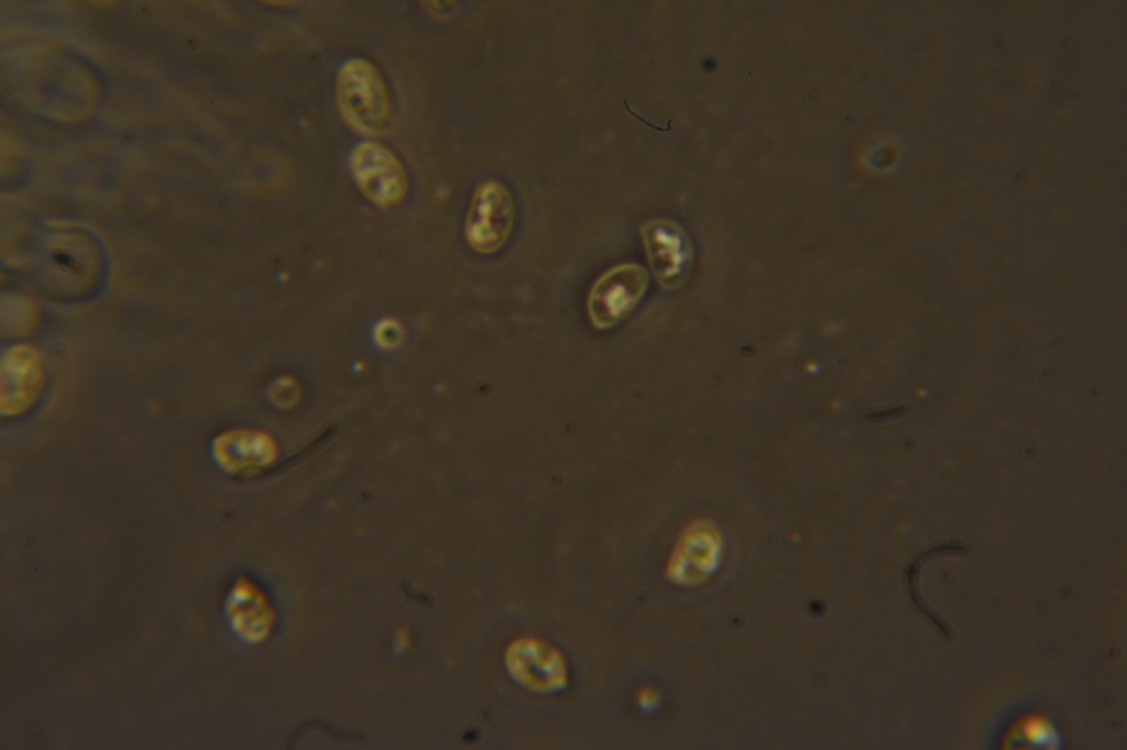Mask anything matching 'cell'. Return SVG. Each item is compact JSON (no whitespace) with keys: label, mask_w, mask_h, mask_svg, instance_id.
<instances>
[{"label":"cell","mask_w":1127,"mask_h":750,"mask_svg":"<svg viewBox=\"0 0 1127 750\" xmlns=\"http://www.w3.org/2000/svg\"><path fill=\"white\" fill-rule=\"evenodd\" d=\"M1022 735L1031 746L1039 749L1055 750L1062 745L1057 729L1046 720H1028L1022 727Z\"/></svg>","instance_id":"ba28073f"},{"label":"cell","mask_w":1127,"mask_h":750,"mask_svg":"<svg viewBox=\"0 0 1127 750\" xmlns=\"http://www.w3.org/2000/svg\"><path fill=\"white\" fill-rule=\"evenodd\" d=\"M336 99L342 119L361 134L378 135L390 122L387 86L376 67L364 58H350L340 66Z\"/></svg>","instance_id":"6da1fadb"},{"label":"cell","mask_w":1127,"mask_h":750,"mask_svg":"<svg viewBox=\"0 0 1127 750\" xmlns=\"http://www.w3.org/2000/svg\"><path fill=\"white\" fill-rule=\"evenodd\" d=\"M505 666L515 682L537 694L560 692L569 682L564 654L536 638L514 640L506 649Z\"/></svg>","instance_id":"3957f363"},{"label":"cell","mask_w":1127,"mask_h":750,"mask_svg":"<svg viewBox=\"0 0 1127 750\" xmlns=\"http://www.w3.org/2000/svg\"><path fill=\"white\" fill-rule=\"evenodd\" d=\"M646 252L657 280L665 287L680 285L689 271V253L679 231L668 222L653 221L643 230Z\"/></svg>","instance_id":"8992f818"},{"label":"cell","mask_w":1127,"mask_h":750,"mask_svg":"<svg viewBox=\"0 0 1127 750\" xmlns=\"http://www.w3.org/2000/svg\"><path fill=\"white\" fill-rule=\"evenodd\" d=\"M349 168L359 189L374 205L392 208L406 197V169L386 146L373 141L358 143L350 152Z\"/></svg>","instance_id":"7a4b0ae2"},{"label":"cell","mask_w":1127,"mask_h":750,"mask_svg":"<svg viewBox=\"0 0 1127 750\" xmlns=\"http://www.w3.org/2000/svg\"><path fill=\"white\" fill-rule=\"evenodd\" d=\"M659 699L660 696L658 691L652 686L643 687L637 694V704L645 712H650L656 708L659 704Z\"/></svg>","instance_id":"9c48e42d"},{"label":"cell","mask_w":1127,"mask_h":750,"mask_svg":"<svg viewBox=\"0 0 1127 750\" xmlns=\"http://www.w3.org/2000/svg\"><path fill=\"white\" fill-rule=\"evenodd\" d=\"M2 409L17 413L34 400L41 382L36 352L30 346H14L3 355L1 367Z\"/></svg>","instance_id":"52a82bcc"},{"label":"cell","mask_w":1127,"mask_h":750,"mask_svg":"<svg viewBox=\"0 0 1127 750\" xmlns=\"http://www.w3.org/2000/svg\"><path fill=\"white\" fill-rule=\"evenodd\" d=\"M515 222V205L508 189L486 181L475 191L466 223L469 244L479 253L499 251L508 240Z\"/></svg>","instance_id":"277c9868"},{"label":"cell","mask_w":1127,"mask_h":750,"mask_svg":"<svg viewBox=\"0 0 1127 750\" xmlns=\"http://www.w3.org/2000/svg\"><path fill=\"white\" fill-rule=\"evenodd\" d=\"M648 285V275L639 265L626 264L605 273L589 297V315L598 327H610L628 316Z\"/></svg>","instance_id":"5b68a950"}]
</instances>
